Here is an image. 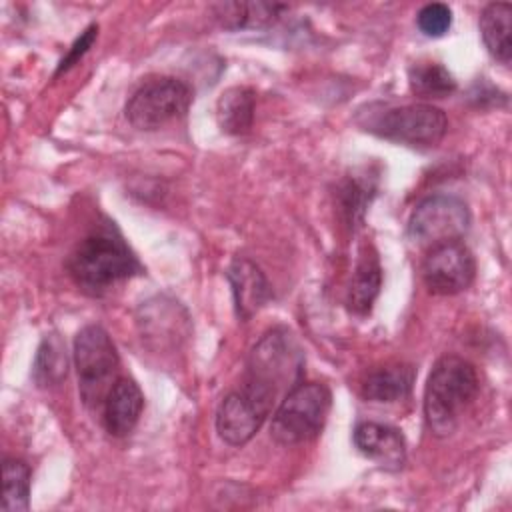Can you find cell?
Segmentation results:
<instances>
[{"label": "cell", "instance_id": "6da1fadb", "mask_svg": "<svg viewBox=\"0 0 512 512\" xmlns=\"http://www.w3.org/2000/svg\"><path fill=\"white\" fill-rule=\"evenodd\" d=\"M476 394L478 374L474 364L454 354L436 360L424 388V420L428 430L438 438L450 436Z\"/></svg>", "mask_w": 512, "mask_h": 512}, {"label": "cell", "instance_id": "7a4b0ae2", "mask_svg": "<svg viewBox=\"0 0 512 512\" xmlns=\"http://www.w3.org/2000/svg\"><path fill=\"white\" fill-rule=\"evenodd\" d=\"M66 268L82 292L100 296L114 284L138 274L140 262L116 232L100 230L74 248Z\"/></svg>", "mask_w": 512, "mask_h": 512}, {"label": "cell", "instance_id": "3957f363", "mask_svg": "<svg viewBox=\"0 0 512 512\" xmlns=\"http://www.w3.org/2000/svg\"><path fill=\"white\" fill-rule=\"evenodd\" d=\"M332 394L326 384L300 382L286 392L270 424V436L282 446L308 442L326 424Z\"/></svg>", "mask_w": 512, "mask_h": 512}, {"label": "cell", "instance_id": "277c9868", "mask_svg": "<svg viewBox=\"0 0 512 512\" xmlns=\"http://www.w3.org/2000/svg\"><path fill=\"white\" fill-rule=\"evenodd\" d=\"M74 366L78 374L80 398L86 406H104V400L118 380L120 358L110 334L98 326H84L74 338Z\"/></svg>", "mask_w": 512, "mask_h": 512}, {"label": "cell", "instance_id": "5b68a950", "mask_svg": "<svg viewBox=\"0 0 512 512\" xmlns=\"http://www.w3.org/2000/svg\"><path fill=\"white\" fill-rule=\"evenodd\" d=\"M302 352L296 342L284 330H272L260 338L248 358V370L244 384L256 386L278 398L288 388L300 384Z\"/></svg>", "mask_w": 512, "mask_h": 512}, {"label": "cell", "instance_id": "8992f818", "mask_svg": "<svg viewBox=\"0 0 512 512\" xmlns=\"http://www.w3.org/2000/svg\"><path fill=\"white\" fill-rule=\"evenodd\" d=\"M192 102L190 86L174 76L144 82L126 102V120L138 130H158L186 114Z\"/></svg>", "mask_w": 512, "mask_h": 512}, {"label": "cell", "instance_id": "52a82bcc", "mask_svg": "<svg viewBox=\"0 0 512 512\" xmlns=\"http://www.w3.org/2000/svg\"><path fill=\"white\" fill-rule=\"evenodd\" d=\"M368 130L398 144L430 148L444 138L448 120L440 108L426 102H416L388 108L368 124Z\"/></svg>", "mask_w": 512, "mask_h": 512}, {"label": "cell", "instance_id": "ba28073f", "mask_svg": "<svg viewBox=\"0 0 512 512\" xmlns=\"http://www.w3.org/2000/svg\"><path fill=\"white\" fill-rule=\"evenodd\" d=\"M470 228L466 202L452 194H434L418 202L408 220V234L420 246L460 240Z\"/></svg>", "mask_w": 512, "mask_h": 512}, {"label": "cell", "instance_id": "9c48e42d", "mask_svg": "<svg viewBox=\"0 0 512 512\" xmlns=\"http://www.w3.org/2000/svg\"><path fill=\"white\" fill-rule=\"evenodd\" d=\"M276 398L268 392L244 384L228 394L216 412V432L230 446L246 444L272 412Z\"/></svg>", "mask_w": 512, "mask_h": 512}, {"label": "cell", "instance_id": "30bf717a", "mask_svg": "<svg viewBox=\"0 0 512 512\" xmlns=\"http://www.w3.org/2000/svg\"><path fill=\"white\" fill-rule=\"evenodd\" d=\"M474 276L476 260L470 248L460 240L430 246L422 262V280L432 294H458L474 282Z\"/></svg>", "mask_w": 512, "mask_h": 512}, {"label": "cell", "instance_id": "8fae6325", "mask_svg": "<svg viewBox=\"0 0 512 512\" xmlns=\"http://www.w3.org/2000/svg\"><path fill=\"white\" fill-rule=\"evenodd\" d=\"M360 454L374 460L382 468L398 470L406 462V442L398 428L378 422H360L352 434Z\"/></svg>", "mask_w": 512, "mask_h": 512}, {"label": "cell", "instance_id": "7c38bea8", "mask_svg": "<svg viewBox=\"0 0 512 512\" xmlns=\"http://www.w3.org/2000/svg\"><path fill=\"white\" fill-rule=\"evenodd\" d=\"M226 276L232 286L236 314L242 320L254 316L272 298V288L264 272L248 258H236Z\"/></svg>", "mask_w": 512, "mask_h": 512}, {"label": "cell", "instance_id": "4fadbf2b", "mask_svg": "<svg viewBox=\"0 0 512 512\" xmlns=\"http://www.w3.org/2000/svg\"><path fill=\"white\" fill-rule=\"evenodd\" d=\"M142 408H144V394L140 386L132 378L120 376L112 384L102 406L104 428L108 430V434L118 438L130 434L138 424Z\"/></svg>", "mask_w": 512, "mask_h": 512}, {"label": "cell", "instance_id": "5bb4252c", "mask_svg": "<svg viewBox=\"0 0 512 512\" xmlns=\"http://www.w3.org/2000/svg\"><path fill=\"white\" fill-rule=\"evenodd\" d=\"M254 108V90L246 86H232L224 90L216 102V122L226 134H246L254 122Z\"/></svg>", "mask_w": 512, "mask_h": 512}, {"label": "cell", "instance_id": "9a60e30c", "mask_svg": "<svg viewBox=\"0 0 512 512\" xmlns=\"http://www.w3.org/2000/svg\"><path fill=\"white\" fill-rule=\"evenodd\" d=\"M382 286V268L378 262V254L372 246H364L360 250V258L354 268V276L348 290V304L354 312L366 314L370 312L378 292Z\"/></svg>", "mask_w": 512, "mask_h": 512}, {"label": "cell", "instance_id": "2e32d148", "mask_svg": "<svg viewBox=\"0 0 512 512\" xmlns=\"http://www.w3.org/2000/svg\"><path fill=\"white\" fill-rule=\"evenodd\" d=\"M414 384V370L408 364H390L370 372L362 384V396L370 402H398Z\"/></svg>", "mask_w": 512, "mask_h": 512}, {"label": "cell", "instance_id": "e0dca14e", "mask_svg": "<svg viewBox=\"0 0 512 512\" xmlns=\"http://www.w3.org/2000/svg\"><path fill=\"white\" fill-rule=\"evenodd\" d=\"M480 34L488 52L502 64H510L512 58V6L508 2H492L488 4L478 20Z\"/></svg>", "mask_w": 512, "mask_h": 512}, {"label": "cell", "instance_id": "ac0fdd59", "mask_svg": "<svg viewBox=\"0 0 512 512\" xmlns=\"http://www.w3.org/2000/svg\"><path fill=\"white\" fill-rule=\"evenodd\" d=\"M32 472L24 460L4 458L2 464V510L24 512L30 506Z\"/></svg>", "mask_w": 512, "mask_h": 512}, {"label": "cell", "instance_id": "d6986e66", "mask_svg": "<svg viewBox=\"0 0 512 512\" xmlns=\"http://www.w3.org/2000/svg\"><path fill=\"white\" fill-rule=\"evenodd\" d=\"M32 368L38 386H56L66 378L68 356L66 346L58 334H50L42 340Z\"/></svg>", "mask_w": 512, "mask_h": 512}, {"label": "cell", "instance_id": "ffe728a7", "mask_svg": "<svg viewBox=\"0 0 512 512\" xmlns=\"http://www.w3.org/2000/svg\"><path fill=\"white\" fill-rule=\"evenodd\" d=\"M408 84L420 98H444L456 90L454 76L438 62H418L410 66Z\"/></svg>", "mask_w": 512, "mask_h": 512}, {"label": "cell", "instance_id": "44dd1931", "mask_svg": "<svg viewBox=\"0 0 512 512\" xmlns=\"http://www.w3.org/2000/svg\"><path fill=\"white\" fill-rule=\"evenodd\" d=\"M284 6L280 4H266V2H230L216 6L218 20L226 28H252V26H264L272 22L278 12Z\"/></svg>", "mask_w": 512, "mask_h": 512}, {"label": "cell", "instance_id": "7402d4cb", "mask_svg": "<svg viewBox=\"0 0 512 512\" xmlns=\"http://www.w3.org/2000/svg\"><path fill=\"white\" fill-rule=\"evenodd\" d=\"M416 24L424 36L440 38L452 26V10L442 2L426 4L420 8V12L416 16Z\"/></svg>", "mask_w": 512, "mask_h": 512}, {"label": "cell", "instance_id": "603a6c76", "mask_svg": "<svg viewBox=\"0 0 512 512\" xmlns=\"http://www.w3.org/2000/svg\"><path fill=\"white\" fill-rule=\"evenodd\" d=\"M96 34H98V26H96V24H90V26L80 34V38H76V42L72 44V48H70V50L66 52V56L60 60V66H58V70H56V76L62 74V72H66L68 68H72V66L90 50L92 42L96 40Z\"/></svg>", "mask_w": 512, "mask_h": 512}]
</instances>
